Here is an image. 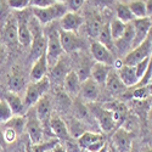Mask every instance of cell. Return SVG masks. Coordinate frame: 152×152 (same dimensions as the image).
I'll return each mask as SVG.
<instances>
[{
    "mask_svg": "<svg viewBox=\"0 0 152 152\" xmlns=\"http://www.w3.org/2000/svg\"><path fill=\"white\" fill-rule=\"evenodd\" d=\"M29 31L32 34V44H31V58L35 61L37 58H39L45 51H46V37L42 29V24L33 17L29 22Z\"/></svg>",
    "mask_w": 152,
    "mask_h": 152,
    "instance_id": "obj_1",
    "label": "cell"
},
{
    "mask_svg": "<svg viewBox=\"0 0 152 152\" xmlns=\"http://www.w3.org/2000/svg\"><path fill=\"white\" fill-rule=\"evenodd\" d=\"M67 12H68V10H67L65 3H58V1H56L51 6L45 7V9H34L33 7V16L42 26H46V24L54 22L57 18L61 20Z\"/></svg>",
    "mask_w": 152,
    "mask_h": 152,
    "instance_id": "obj_2",
    "label": "cell"
},
{
    "mask_svg": "<svg viewBox=\"0 0 152 152\" xmlns=\"http://www.w3.org/2000/svg\"><path fill=\"white\" fill-rule=\"evenodd\" d=\"M45 37L48 42V46H46L48 63H49V67L53 68L57 63V61L63 56V49L60 42V32L57 28L51 26Z\"/></svg>",
    "mask_w": 152,
    "mask_h": 152,
    "instance_id": "obj_3",
    "label": "cell"
},
{
    "mask_svg": "<svg viewBox=\"0 0 152 152\" xmlns=\"http://www.w3.org/2000/svg\"><path fill=\"white\" fill-rule=\"evenodd\" d=\"M49 86H50V80L48 77H45L39 82H31L27 86L26 93H24V97H23L24 107H28V108L34 107L38 101L44 95H46Z\"/></svg>",
    "mask_w": 152,
    "mask_h": 152,
    "instance_id": "obj_4",
    "label": "cell"
},
{
    "mask_svg": "<svg viewBox=\"0 0 152 152\" xmlns=\"http://www.w3.org/2000/svg\"><path fill=\"white\" fill-rule=\"evenodd\" d=\"M88 110L91 112V115L94 116V118L96 119V122L99 123L100 128L102 129L105 133H111L113 130H117L119 126L116 124L115 119H113L112 113L106 110L105 107L100 106L97 104H88Z\"/></svg>",
    "mask_w": 152,
    "mask_h": 152,
    "instance_id": "obj_5",
    "label": "cell"
},
{
    "mask_svg": "<svg viewBox=\"0 0 152 152\" xmlns=\"http://www.w3.org/2000/svg\"><path fill=\"white\" fill-rule=\"evenodd\" d=\"M26 118V130L28 133L29 140L32 145H38L43 142V136H44V129L43 125L37 116V112L34 107H31L27 112Z\"/></svg>",
    "mask_w": 152,
    "mask_h": 152,
    "instance_id": "obj_6",
    "label": "cell"
},
{
    "mask_svg": "<svg viewBox=\"0 0 152 152\" xmlns=\"http://www.w3.org/2000/svg\"><path fill=\"white\" fill-rule=\"evenodd\" d=\"M151 54H152V44L148 39H146L139 46L130 50V51L122 58V62H123L124 66L134 67L135 65H137L139 62H141V61L151 57Z\"/></svg>",
    "mask_w": 152,
    "mask_h": 152,
    "instance_id": "obj_7",
    "label": "cell"
},
{
    "mask_svg": "<svg viewBox=\"0 0 152 152\" xmlns=\"http://www.w3.org/2000/svg\"><path fill=\"white\" fill-rule=\"evenodd\" d=\"M78 140V146L83 150H86L88 152H100L106 145V141L101 134L94 133V132H85Z\"/></svg>",
    "mask_w": 152,
    "mask_h": 152,
    "instance_id": "obj_8",
    "label": "cell"
},
{
    "mask_svg": "<svg viewBox=\"0 0 152 152\" xmlns=\"http://www.w3.org/2000/svg\"><path fill=\"white\" fill-rule=\"evenodd\" d=\"M37 116L39 118L43 129H50V119L53 116V105H51V100H50L49 95H44L34 106Z\"/></svg>",
    "mask_w": 152,
    "mask_h": 152,
    "instance_id": "obj_9",
    "label": "cell"
},
{
    "mask_svg": "<svg viewBox=\"0 0 152 152\" xmlns=\"http://www.w3.org/2000/svg\"><path fill=\"white\" fill-rule=\"evenodd\" d=\"M112 145L117 152H130L133 147V134L119 126L112 136Z\"/></svg>",
    "mask_w": 152,
    "mask_h": 152,
    "instance_id": "obj_10",
    "label": "cell"
},
{
    "mask_svg": "<svg viewBox=\"0 0 152 152\" xmlns=\"http://www.w3.org/2000/svg\"><path fill=\"white\" fill-rule=\"evenodd\" d=\"M132 24L134 28V42L132 46V50H133L147 39V35L152 27V23L150 22L147 17H145V18H135L132 22Z\"/></svg>",
    "mask_w": 152,
    "mask_h": 152,
    "instance_id": "obj_11",
    "label": "cell"
},
{
    "mask_svg": "<svg viewBox=\"0 0 152 152\" xmlns=\"http://www.w3.org/2000/svg\"><path fill=\"white\" fill-rule=\"evenodd\" d=\"M90 54L93 56V58L99 62V63H104V65L107 66H113V63L116 61V57L113 55L112 51L104 46L101 43L99 42H91L90 44Z\"/></svg>",
    "mask_w": 152,
    "mask_h": 152,
    "instance_id": "obj_12",
    "label": "cell"
},
{
    "mask_svg": "<svg viewBox=\"0 0 152 152\" xmlns=\"http://www.w3.org/2000/svg\"><path fill=\"white\" fill-rule=\"evenodd\" d=\"M60 42H61V46L63 49V53H74V51H78L83 48V42L80 38L73 33V32H66V31H62L60 29Z\"/></svg>",
    "mask_w": 152,
    "mask_h": 152,
    "instance_id": "obj_13",
    "label": "cell"
},
{
    "mask_svg": "<svg viewBox=\"0 0 152 152\" xmlns=\"http://www.w3.org/2000/svg\"><path fill=\"white\" fill-rule=\"evenodd\" d=\"M133 42H134V28H133L132 23H128L124 34L118 40L115 42V50H117L118 54L125 56L132 50Z\"/></svg>",
    "mask_w": 152,
    "mask_h": 152,
    "instance_id": "obj_14",
    "label": "cell"
},
{
    "mask_svg": "<svg viewBox=\"0 0 152 152\" xmlns=\"http://www.w3.org/2000/svg\"><path fill=\"white\" fill-rule=\"evenodd\" d=\"M49 69V63L46 57V51L33 62V66L29 73V79L31 82H39L46 77V73Z\"/></svg>",
    "mask_w": 152,
    "mask_h": 152,
    "instance_id": "obj_15",
    "label": "cell"
},
{
    "mask_svg": "<svg viewBox=\"0 0 152 152\" xmlns=\"http://www.w3.org/2000/svg\"><path fill=\"white\" fill-rule=\"evenodd\" d=\"M83 22H84V20L79 14H75V12H67V14L60 20V29L75 33L80 28Z\"/></svg>",
    "mask_w": 152,
    "mask_h": 152,
    "instance_id": "obj_16",
    "label": "cell"
},
{
    "mask_svg": "<svg viewBox=\"0 0 152 152\" xmlns=\"http://www.w3.org/2000/svg\"><path fill=\"white\" fill-rule=\"evenodd\" d=\"M50 132L53 133L54 136L57 137V140H69L71 136L68 133L67 124L63 122V119L56 115L51 116L50 119Z\"/></svg>",
    "mask_w": 152,
    "mask_h": 152,
    "instance_id": "obj_17",
    "label": "cell"
},
{
    "mask_svg": "<svg viewBox=\"0 0 152 152\" xmlns=\"http://www.w3.org/2000/svg\"><path fill=\"white\" fill-rule=\"evenodd\" d=\"M82 97L88 101V104H93L99 97V84L94 82L91 78H88L82 82L80 85V93Z\"/></svg>",
    "mask_w": 152,
    "mask_h": 152,
    "instance_id": "obj_18",
    "label": "cell"
},
{
    "mask_svg": "<svg viewBox=\"0 0 152 152\" xmlns=\"http://www.w3.org/2000/svg\"><path fill=\"white\" fill-rule=\"evenodd\" d=\"M106 88L108 89V91L113 95H124L125 91L128 90V88H126L122 80L119 79L118 74H117V71L116 69H111L108 77L106 79Z\"/></svg>",
    "mask_w": 152,
    "mask_h": 152,
    "instance_id": "obj_19",
    "label": "cell"
},
{
    "mask_svg": "<svg viewBox=\"0 0 152 152\" xmlns=\"http://www.w3.org/2000/svg\"><path fill=\"white\" fill-rule=\"evenodd\" d=\"M4 40L9 46H16L18 44V26L15 17H11L5 24Z\"/></svg>",
    "mask_w": 152,
    "mask_h": 152,
    "instance_id": "obj_20",
    "label": "cell"
},
{
    "mask_svg": "<svg viewBox=\"0 0 152 152\" xmlns=\"http://www.w3.org/2000/svg\"><path fill=\"white\" fill-rule=\"evenodd\" d=\"M4 100L9 105L12 115L14 116H23L24 111H26V107H24V104H23V99H21V96L18 94L7 91L4 96Z\"/></svg>",
    "mask_w": 152,
    "mask_h": 152,
    "instance_id": "obj_21",
    "label": "cell"
},
{
    "mask_svg": "<svg viewBox=\"0 0 152 152\" xmlns=\"http://www.w3.org/2000/svg\"><path fill=\"white\" fill-rule=\"evenodd\" d=\"M119 79L126 88H134L139 83V78L134 67L132 66H122L119 69H116Z\"/></svg>",
    "mask_w": 152,
    "mask_h": 152,
    "instance_id": "obj_22",
    "label": "cell"
},
{
    "mask_svg": "<svg viewBox=\"0 0 152 152\" xmlns=\"http://www.w3.org/2000/svg\"><path fill=\"white\" fill-rule=\"evenodd\" d=\"M112 67L111 66H107V65H104V63H99V62H95L93 63L91 66V71H90V78L96 82L99 85L101 84H105L106 83V79L108 77V74L111 72Z\"/></svg>",
    "mask_w": 152,
    "mask_h": 152,
    "instance_id": "obj_23",
    "label": "cell"
},
{
    "mask_svg": "<svg viewBox=\"0 0 152 152\" xmlns=\"http://www.w3.org/2000/svg\"><path fill=\"white\" fill-rule=\"evenodd\" d=\"M80 85H82V80L79 79L77 72L69 71L65 79H63V86H65V90L67 91V94L78 95L80 93Z\"/></svg>",
    "mask_w": 152,
    "mask_h": 152,
    "instance_id": "obj_24",
    "label": "cell"
},
{
    "mask_svg": "<svg viewBox=\"0 0 152 152\" xmlns=\"http://www.w3.org/2000/svg\"><path fill=\"white\" fill-rule=\"evenodd\" d=\"M18 26V44L22 46H31L32 44V34L29 31L28 21L26 17H21L17 20Z\"/></svg>",
    "mask_w": 152,
    "mask_h": 152,
    "instance_id": "obj_25",
    "label": "cell"
},
{
    "mask_svg": "<svg viewBox=\"0 0 152 152\" xmlns=\"http://www.w3.org/2000/svg\"><path fill=\"white\" fill-rule=\"evenodd\" d=\"M7 86L10 89L9 91L16 93V94H18L21 90L24 89V86H26V80H24L20 69H17V68L12 69V73L9 77V80H7Z\"/></svg>",
    "mask_w": 152,
    "mask_h": 152,
    "instance_id": "obj_26",
    "label": "cell"
},
{
    "mask_svg": "<svg viewBox=\"0 0 152 152\" xmlns=\"http://www.w3.org/2000/svg\"><path fill=\"white\" fill-rule=\"evenodd\" d=\"M68 66H67V58L65 56H62L56 65L51 68V74H50V79L49 80H55V82H58V80H62L65 79V77L68 73Z\"/></svg>",
    "mask_w": 152,
    "mask_h": 152,
    "instance_id": "obj_27",
    "label": "cell"
},
{
    "mask_svg": "<svg viewBox=\"0 0 152 152\" xmlns=\"http://www.w3.org/2000/svg\"><path fill=\"white\" fill-rule=\"evenodd\" d=\"M99 43H101L104 46H106L110 51L113 53L115 50V40L111 35V31H110V23H104L102 24V28L100 31V34H99Z\"/></svg>",
    "mask_w": 152,
    "mask_h": 152,
    "instance_id": "obj_28",
    "label": "cell"
},
{
    "mask_svg": "<svg viewBox=\"0 0 152 152\" xmlns=\"http://www.w3.org/2000/svg\"><path fill=\"white\" fill-rule=\"evenodd\" d=\"M102 21L99 15H93L86 22V32L91 38H97L100 34V31L102 28Z\"/></svg>",
    "mask_w": 152,
    "mask_h": 152,
    "instance_id": "obj_29",
    "label": "cell"
},
{
    "mask_svg": "<svg viewBox=\"0 0 152 152\" xmlns=\"http://www.w3.org/2000/svg\"><path fill=\"white\" fill-rule=\"evenodd\" d=\"M67 128H68L69 136L74 137V139L80 137L85 132H88L86 130V125L83 123V121L77 119V118H72L69 124L67 125Z\"/></svg>",
    "mask_w": 152,
    "mask_h": 152,
    "instance_id": "obj_30",
    "label": "cell"
},
{
    "mask_svg": "<svg viewBox=\"0 0 152 152\" xmlns=\"http://www.w3.org/2000/svg\"><path fill=\"white\" fill-rule=\"evenodd\" d=\"M116 15H117V20L122 21L123 23L125 24H128V23H132L135 17L134 15L132 14V11L128 6V4H124V3H119L116 7Z\"/></svg>",
    "mask_w": 152,
    "mask_h": 152,
    "instance_id": "obj_31",
    "label": "cell"
},
{
    "mask_svg": "<svg viewBox=\"0 0 152 152\" xmlns=\"http://www.w3.org/2000/svg\"><path fill=\"white\" fill-rule=\"evenodd\" d=\"M4 126L11 128L17 135H21L23 133V130L26 129V118L23 116H14L10 121H7Z\"/></svg>",
    "mask_w": 152,
    "mask_h": 152,
    "instance_id": "obj_32",
    "label": "cell"
},
{
    "mask_svg": "<svg viewBox=\"0 0 152 152\" xmlns=\"http://www.w3.org/2000/svg\"><path fill=\"white\" fill-rule=\"evenodd\" d=\"M125 28H126L125 23H123L122 21H119L117 18H113L110 22V31H111V35L113 38V40H115V42L118 40L119 38L124 34Z\"/></svg>",
    "mask_w": 152,
    "mask_h": 152,
    "instance_id": "obj_33",
    "label": "cell"
},
{
    "mask_svg": "<svg viewBox=\"0 0 152 152\" xmlns=\"http://www.w3.org/2000/svg\"><path fill=\"white\" fill-rule=\"evenodd\" d=\"M128 6L134 15L135 18H145L146 17V9H145V1L142 0H134V1H129Z\"/></svg>",
    "mask_w": 152,
    "mask_h": 152,
    "instance_id": "obj_34",
    "label": "cell"
},
{
    "mask_svg": "<svg viewBox=\"0 0 152 152\" xmlns=\"http://www.w3.org/2000/svg\"><path fill=\"white\" fill-rule=\"evenodd\" d=\"M58 142L57 139H55V140L53 141H49V142H40V144H38V145H29L27 144L26 145V152H45L48 150H53L54 146Z\"/></svg>",
    "mask_w": 152,
    "mask_h": 152,
    "instance_id": "obj_35",
    "label": "cell"
},
{
    "mask_svg": "<svg viewBox=\"0 0 152 152\" xmlns=\"http://www.w3.org/2000/svg\"><path fill=\"white\" fill-rule=\"evenodd\" d=\"M150 93L147 90L146 86H134L130 90V97L133 100H139V101H144L147 97H150Z\"/></svg>",
    "mask_w": 152,
    "mask_h": 152,
    "instance_id": "obj_36",
    "label": "cell"
},
{
    "mask_svg": "<svg viewBox=\"0 0 152 152\" xmlns=\"http://www.w3.org/2000/svg\"><path fill=\"white\" fill-rule=\"evenodd\" d=\"M12 117H14V115H12L9 105L6 104V101L5 100H0V123L5 124Z\"/></svg>",
    "mask_w": 152,
    "mask_h": 152,
    "instance_id": "obj_37",
    "label": "cell"
},
{
    "mask_svg": "<svg viewBox=\"0 0 152 152\" xmlns=\"http://www.w3.org/2000/svg\"><path fill=\"white\" fill-rule=\"evenodd\" d=\"M7 5L12 10L22 11L29 6V0H7Z\"/></svg>",
    "mask_w": 152,
    "mask_h": 152,
    "instance_id": "obj_38",
    "label": "cell"
},
{
    "mask_svg": "<svg viewBox=\"0 0 152 152\" xmlns=\"http://www.w3.org/2000/svg\"><path fill=\"white\" fill-rule=\"evenodd\" d=\"M150 61H151V57H148V58H146V60H144V61H141V62H139L137 65L134 66L139 80H140V79L142 78V75L145 74V72H146V69H147V67H148V65H150Z\"/></svg>",
    "mask_w": 152,
    "mask_h": 152,
    "instance_id": "obj_39",
    "label": "cell"
},
{
    "mask_svg": "<svg viewBox=\"0 0 152 152\" xmlns=\"http://www.w3.org/2000/svg\"><path fill=\"white\" fill-rule=\"evenodd\" d=\"M68 10V12H75L77 14V11L84 5V0H67V1H63Z\"/></svg>",
    "mask_w": 152,
    "mask_h": 152,
    "instance_id": "obj_40",
    "label": "cell"
},
{
    "mask_svg": "<svg viewBox=\"0 0 152 152\" xmlns=\"http://www.w3.org/2000/svg\"><path fill=\"white\" fill-rule=\"evenodd\" d=\"M55 3V0H32V1H29V5L33 6L34 9H45L51 6Z\"/></svg>",
    "mask_w": 152,
    "mask_h": 152,
    "instance_id": "obj_41",
    "label": "cell"
},
{
    "mask_svg": "<svg viewBox=\"0 0 152 152\" xmlns=\"http://www.w3.org/2000/svg\"><path fill=\"white\" fill-rule=\"evenodd\" d=\"M3 135H4V140H5V142H7V144H11V142H14L16 139H17V134L12 130L11 128H7V126H5L4 128V130H3Z\"/></svg>",
    "mask_w": 152,
    "mask_h": 152,
    "instance_id": "obj_42",
    "label": "cell"
},
{
    "mask_svg": "<svg viewBox=\"0 0 152 152\" xmlns=\"http://www.w3.org/2000/svg\"><path fill=\"white\" fill-rule=\"evenodd\" d=\"M9 5L7 1L4 0H0V20H3L5 16H7V11H9Z\"/></svg>",
    "mask_w": 152,
    "mask_h": 152,
    "instance_id": "obj_43",
    "label": "cell"
},
{
    "mask_svg": "<svg viewBox=\"0 0 152 152\" xmlns=\"http://www.w3.org/2000/svg\"><path fill=\"white\" fill-rule=\"evenodd\" d=\"M7 57V51H6V48L3 43H0V66L6 61Z\"/></svg>",
    "mask_w": 152,
    "mask_h": 152,
    "instance_id": "obj_44",
    "label": "cell"
},
{
    "mask_svg": "<svg viewBox=\"0 0 152 152\" xmlns=\"http://www.w3.org/2000/svg\"><path fill=\"white\" fill-rule=\"evenodd\" d=\"M145 9H146V17H150L152 15V0L145 1Z\"/></svg>",
    "mask_w": 152,
    "mask_h": 152,
    "instance_id": "obj_45",
    "label": "cell"
},
{
    "mask_svg": "<svg viewBox=\"0 0 152 152\" xmlns=\"http://www.w3.org/2000/svg\"><path fill=\"white\" fill-rule=\"evenodd\" d=\"M53 152H67V150L63 147L61 144H56L55 146H54V148H53Z\"/></svg>",
    "mask_w": 152,
    "mask_h": 152,
    "instance_id": "obj_46",
    "label": "cell"
},
{
    "mask_svg": "<svg viewBox=\"0 0 152 152\" xmlns=\"http://www.w3.org/2000/svg\"><path fill=\"white\" fill-rule=\"evenodd\" d=\"M5 140H4V135H3V130H0V147H3L5 145Z\"/></svg>",
    "mask_w": 152,
    "mask_h": 152,
    "instance_id": "obj_47",
    "label": "cell"
},
{
    "mask_svg": "<svg viewBox=\"0 0 152 152\" xmlns=\"http://www.w3.org/2000/svg\"><path fill=\"white\" fill-rule=\"evenodd\" d=\"M147 90H148V93H150V95L152 96V78H151V80H150V83L147 84Z\"/></svg>",
    "mask_w": 152,
    "mask_h": 152,
    "instance_id": "obj_48",
    "label": "cell"
},
{
    "mask_svg": "<svg viewBox=\"0 0 152 152\" xmlns=\"http://www.w3.org/2000/svg\"><path fill=\"white\" fill-rule=\"evenodd\" d=\"M107 152H117V151H116L115 147H113L112 144H110V145H108V148H107Z\"/></svg>",
    "mask_w": 152,
    "mask_h": 152,
    "instance_id": "obj_49",
    "label": "cell"
},
{
    "mask_svg": "<svg viewBox=\"0 0 152 152\" xmlns=\"http://www.w3.org/2000/svg\"><path fill=\"white\" fill-rule=\"evenodd\" d=\"M147 39L151 42V44H152V27H151V29H150V32H148V35H147Z\"/></svg>",
    "mask_w": 152,
    "mask_h": 152,
    "instance_id": "obj_50",
    "label": "cell"
},
{
    "mask_svg": "<svg viewBox=\"0 0 152 152\" xmlns=\"http://www.w3.org/2000/svg\"><path fill=\"white\" fill-rule=\"evenodd\" d=\"M139 152H152V147H145V148H142L141 151H139Z\"/></svg>",
    "mask_w": 152,
    "mask_h": 152,
    "instance_id": "obj_51",
    "label": "cell"
},
{
    "mask_svg": "<svg viewBox=\"0 0 152 152\" xmlns=\"http://www.w3.org/2000/svg\"><path fill=\"white\" fill-rule=\"evenodd\" d=\"M148 119H150V122L152 123V110L148 112Z\"/></svg>",
    "mask_w": 152,
    "mask_h": 152,
    "instance_id": "obj_52",
    "label": "cell"
},
{
    "mask_svg": "<svg viewBox=\"0 0 152 152\" xmlns=\"http://www.w3.org/2000/svg\"><path fill=\"white\" fill-rule=\"evenodd\" d=\"M130 152H139V151L136 150V147H134V146H133V147H132V150H130Z\"/></svg>",
    "mask_w": 152,
    "mask_h": 152,
    "instance_id": "obj_53",
    "label": "cell"
},
{
    "mask_svg": "<svg viewBox=\"0 0 152 152\" xmlns=\"http://www.w3.org/2000/svg\"><path fill=\"white\" fill-rule=\"evenodd\" d=\"M150 107L152 110V96H150Z\"/></svg>",
    "mask_w": 152,
    "mask_h": 152,
    "instance_id": "obj_54",
    "label": "cell"
},
{
    "mask_svg": "<svg viewBox=\"0 0 152 152\" xmlns=\"http://www.w3.org/2000/svg\"><path fill=\"white\" fill-rule=\"evenodd\" d=\"M147 18H148V20H150V22H151V23H152V15H151V16H150V17H147Z\"/></svg>",
    "mask_w": 152,
    "mask_h": 152,
    "instance_id": "obj_55",
    "label": "cell"
},
{
    "mask_svg": "<svg viewBox=\"0 0 152 152\" xmlns=\"http://www.w3.org/2000/svg\"><path fill=\"white\" fill-rule=\"evenodd\" d=\"M45 152H53V150H48V151H45Z\"/></svg>",
    "mask_w": 152,
    "mask_h": 152,
    "instance_id": "obj_56",
    "label": "cell"
},
{
    "mask_svg": "<svg viewBox=\"0 0 152 152\" xmlns=\"http://www.w3.org/2000/svg\"><path fill=\"white\" fill-rule=\"evenodd\" d=\"M151 58H152V54H151Z\"/></svg>",
    "mask_w": 152,
    "mask_h": 152,
    "instance_id": "obj_57",
    "label": "cell"
}]
</instances>
